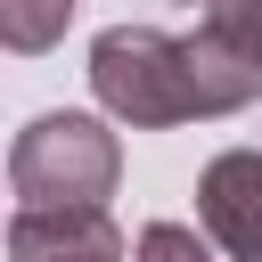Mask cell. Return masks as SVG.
<instances>
[{
  "mask_svg": "<svg viewBox=\"0 0 262 262\" xmlns=\"http://www.w3.org/2000/svg\"><path fill=\"white\" fill-rule=\"evenodd\" d=\"M221 57H237L246 74H262V0H205V25H196Z\"/></svg>",
  "mask_w": 262,
  "mask_h": 262,
  "instance_id": "6",
  "label": "cell"
},
{
  "mask_svg": "<svg viewBox=\"0 0 262 262\" xmlns=\"http://www.w3.org/2000/svg\"><path fill=\"white\" fill-rule=\"evenodd\" d=\"M180 8H196V0H180Z\"/></svg>",
  "mask_w": 262,
  "mask_h": 262,
  "instance_id": "8",
  "label": "cell"
},
{
  "mask_svg": "<svg viewBox=\"0 0 262 262\" xmlns=\"http://www.w3.org/2000/svg\"><path fill=\"white\" fill-rule=\"evenodd\" d=\"M123 229L106 205H16L8 221V262H123Z\"/></svg>",
  "mask_w": 262,
  "mask_h": 262,
  "instance_id": "4",
  "label": "cell"
},
{
  "mask_svg": "<svg viewBox=\"0 0 262 262\" xmlns=\"http://www.w3.org/2000/svg\"><path fill=\"white\" fill-rule=\"evenodd\" d=\"M131 262H213V237H205V221L196 229L188 221H147L139 246H131Z\"/></svg>",
  "mask_w": 262,
  "mask_h": 262,
  "instance_id": "7",
  "label": "cell"
},
{
  "mask_svg": "<svg viewBox=\"0 0 262 262\" xmlns=\"http://www.w3.org/2000/svg\"><path fill=\"white\" fill-rule=\"evenodd\" d=\"M66 25H74V0H0V41H8L16 57L57 49V41H66Z\"/></svg>",
  "mask_w": 262,
  "mask_h": 262,
  "instance_id": "5",
  "label": "cell"
},
{
  "mask_svg": "<svg viewBox=\"0 0 262 262\" xmlns=\"http://www.w3.org/2000/svg\"><path fill=\"white\" fill-rule=\"evenodd\" d=\"M115 172H123V147L98 115H33L8 147V188L16 205H106L115 196Z\"/></svg>",
  "mask_w": 262,
  "mask_h": 262,
  "instance_id": "2",
  "label": "cell"
},
{
  "mask_svg": "<svg viewBox=\"0 0 262 262\" xmlns=\"http://www.w3.org/2000/svg\"><path fill=\"white\" fill-rule=\"evenodd\" d=\"M196 221L229 262H262V147H229L196 172Z\"/></svg>",
  "mask_w": 262,
  "mask_h": 262,
  "instance_id": "3",
  "label": "cell"
},
{
  "mask_svg": "<svg viewBox=\"0 0 262 262\" xmlns=\"http://www.w3.org/2000/svg\"><path fill=\"white\" fill-rule=\"evenodd\" d=\"M90 90L115 123L131 131H172V123H213V82L196 66V41L156 33V25H106L90 41Z\"/></svg>",
  "mask_w": 262,
  "mask_h": 262,
  "instance_id": "1",
  "label": "cell"
}]
</instances>
